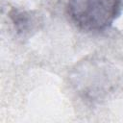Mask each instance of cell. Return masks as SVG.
Listing matches in <instances>:
<instances>
[{"instance_id": "1", "label": "cell", "mask_w": 123, "mask_h": 123, "mask_svg": "<svg viewBox=\"0 0 123 123\" xmlns=\"http://www.w3.org/2000/svg\"><path fill=\"white\" fill-rule=\"evenodd\" d=\"M123 0H68L67 12L81 30L99 33L109 29L121 14Z\"/></svg>"}]
</instances>
